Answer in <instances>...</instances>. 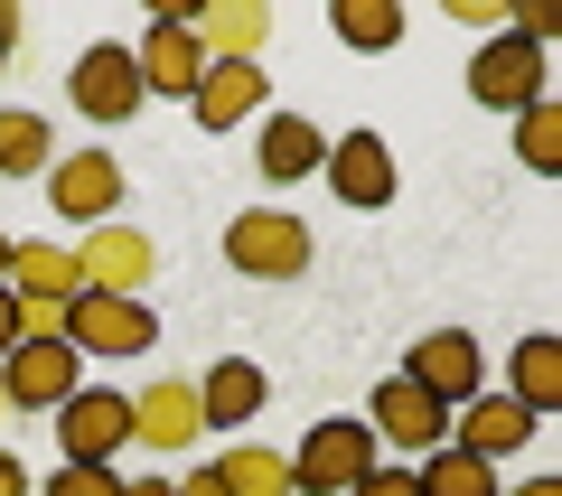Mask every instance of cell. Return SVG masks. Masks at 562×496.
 I'll return each mask as SVG.
<instances>
[{
	"label": "cell",
	"mask_w": 562,
	"mask_h": 496,
	"mask_svg": "<svg viewBox=\"0 0 562 496\" xmlns=\"http://www.w3.org/2000/svg\"><path fill=\"white\" fill-rule=\"evenodd\" d=\"M225 262L244 281H301L310 272V225L281 216V206H254V216L225 225Z\"/></svg>",
	"instance_id": "1"
},
{
	"label": "cell",
	"mask_w": 562,
	"mask_h": 496,
	"mask_svg": "<svg viewBox=\"0 0 562 496\" xmlns=\"http://www.w3.org/2000/svg\"><path fill=\"white\" fill-rule=\"evenodd\" d=\"M122 440H132V394H113V384H76V394L57 403V450L76 459V469H113Z\"/></svg>",
	"instance_id": "2"
},
{
	"label": "cell",
	"mask_w": 562,
	"mask_h": 496,
	"mask_svg": "<svg viewBox=\"0 0 562 496\" xmlns=\"http://www.w3.org/2000/svg\"><path fill=\"white\" fill-rule=\"evenodd\" d=\"M366 469H375V431H366V421H347V413L319 421V431L291 450V487H301V496H347Z\"/></svg>",
	"instance_id": "3"
},
{
	"label": "cell",
	"mask_w": 562,
	"mask_h": 496,
	"mask_svg": "<svg viewBox=\"0 0 562 496\" xmlns=\"http://www.w3.org/2000/svg\"><path fill=\"white\" fill-rule=\"evenodd\" d=\"M76 384H85V357L66 338H20L10 357H0V394H10V413H57Z\"/></svg>",
	"instance_id": "4"
},
{
	"label": "cell",
	"mask_w": 562,
	"mask_h": 496,
	"mask_svg": "<svg viewBox=\"0 0 562 496\" xmlns=\"http://www.w3.org/2000/svg\"><path fill=\"white\" fill-rule=\"evenodd\" d=\"M150 272H160V253H150L140 225H85V244H76V281H85V291L140 300V291H150Z\"/></svg>",
	"instance_id": "5"
},
{
	"label": "cell",
	"mask_w": 562,
	"mask_h": 496,
	"mask_svg": "<svg viewBox=\"0 0 562 496\" xmlns=\"http://www.w3.org/2000/svg\"><path fill=\"white\" fill-rule=\"evenodd\" d=\"M47 206H57L66 225H113V206H122L113 150H57L47 159Z\"/></svg>",
	"instance_id": "6"
},
{
	"label": "cell",
	"mask_w": 562,
	"mask_h": 496,
	"mask_svg": "<svg viewBox=\"0 0 562 496\" xmlns=\"http://www.w3.org/2000/svg\"><path fill=\"white\" fill-rule=\"evenodd\" d=\"M150 338H160V318L140 309V300L76 291V309H66V347H76V357H140Z\"/></svg>",
	"instance_id": "7"
},
{
	"label": "cell",
	"mask_w": 562,
	"mask_h": 496,
	"mask_svg": "<svg viewBox=\"0 0 562 496\" xmlns=\"http://www.w3.org/2000/svg\"><path fill=\"white\" fill-rule=\"evenodd\" d=\"M403 375L441 403V413H460L469 394H487V365H479V338H469V328H431V338L413 347V365H403Z\"/></svg>",
	"instance_id": "8"
},
{
	"label": "cell",
	"mask_w": 562,
	"mask_h": 496,
	"mask_svg": "<svg viewBox=\"0 0 562 496\" xmlns=\"http://www.w3.org/2000/svg\"><path fill=\"white\" fill-rule=\"evenodd\" d=\"M140 103H150V94H140L132 47L103 38V47H85V57H76V113H85V122H103V132H113V122H132Z\"/></svg>",
	"instance_id": "9"
},
{
	"label": "cell",
	"mask_w": 562,
	"mask_h": 496,
	"mask_svg": "<svg viewBox=\"0 0 562 496\" xmlns=\"http://www.w3.org/2000/svg\"><path fill=\"white\" fill-rule=\"evenodd\" d=\"M469 94H479L487 113H525V103H543V47L487 38L479 57H469Z\"/></svg>",
	"instance_id": "10"
},
{
	"label": "cell",
	"mask_w": 562,
	"mask_h": 496,
	"mask_svg": "<svg viewBox=\"0 0 562 496\" xmlns=\"http://www.w3.org/2000/svg\"><path fill=\"white\" fill-rule=\"evenodd\" d=\"M366 431H375V450H441V440H450V413L422 394L413 375H394V384H375Z\"/></svg>",
	"instance_id": "11"
},
{
	"label": "cell",
	"mask_w": 562,
	"mask_h": 496,
	"mask_svg": "<svg viewBox=\"0 0 562 496\" xmlns=\"http://www.w3.org/2000/svg\"><path fill=\"white\" fill-rule=\"evenodd\" d=\"M132 66H140V94H198V76H206V47H198V29L188 20H150L140 29V47H132Z\"/></svg>",
	"instance_id": "12"
},
{
	"label": "cell",
	"mask_w": 562,
	"mask_h": 496,
	"mask_svg": "<svg viewBox=\"0 0 562 496\" xmlns=\"http://www.w3.org/2000/svg\"><path fill=\"white\" fill-rule=\"evenodd\" d=\"M319 179L338 188V206H394V150L375 132H338L319 159Z\"/></svg>",
	"instance_id": "13"
},
{
	"label": "cell",
	"mask_w": 562,
	"mask_h": 496,
	"mask_svg": "<svg viewBox=\"0 0 562 496\" xmlns=\"http://www.w3.org/2000/svg\"><path fill=\"white\" fill-rule=\"evenodd\" d=\"M198 431H206V421H198V384H188V375H150L132 394V440H140V450H188Z\"/></svg>",
	"instance_id": "14"
},
{
	"label": "cell",
	"mask_w": 562,
	"mask_h": 496,
	"mask_svg": "<svg viewBox=\"0 0 562 496\" xmlns=\"http://www.w3.org/2000/svg\"><path fill=\"white\" fill-rule=\"evenodd\" d=\"M525 440H535V413H525V403H506V394H469L460 413H450V450L487 459V469H497L506 450H525Z\"/></svg>",
	"instance_id": "15"
},
{
	"label": "cell",
	"mask_w": 562,
	"mask_h": 496,
	"mask_svg": "<svg viewBox=\"0 0 562 496\" xmlns=\"http://www.w3.org/2000/svg\"><path fill=\"white\" fill-rule=\"evenodd\" d=\"M198 132H235V122H254L262 113V66H244V57H206V76H198Z\"/></svg>",
	"instance_id": "16"
},
{
	"label": "cell",
	"mask_w": 562,
	"mask_h": 496,
	"mask_svg": "<svg viewBox=\"0 0 562 496\" xmlns=\"http://www.w3.org/2000/svg\"><path fill=\"white\" fill-rule=\"evenodd\" d=\"M188 29H198L206 57H244V66H262V47H272V10H262V0H216V10H188Z\"/></svg>",
	"instance_id": "17"
},
{
	"label": "cell",
	"mask_w": 562,
	"mask_h": 496,
	"mask_svg": "<svg viewBox=\"0 0 562 496\" xmlns=\"http://www.w3.org/2000/svg\"><path fill=\"white\" fill-rule=\"evenodd\" d=\"M254 413H262V365H244V357L206 365V384H198V421L206 431H244Z\"/></svg>",
	"instance_id": "18"
},
{
	"label": "cell",
	"mask_w": 562,
	"mask_h": 496,
	"mask_svg": "<svg viewBox=\"0 0 562 496\" xmlns=\"http://www.w3.org/2000/svg\"><path fill=\"white\" fill-rule=\"evenodd\" d=\"M262 179H319V159H328V132L301 113H262Z\"/></svg>",
	"instance_id": "19"
},
{
	"label": "cell",
	"mask_w": 562,
	"mask_h": 496,
	"mask_svg": "<svg viewBox=\"0 0 562 496\" xmlns=\"http://www.w3.org/2000/svg\"><path fill=\"white\" fill-rule=\"evenodd\" d=\"M506 375H516V384H506V403H525L535 421H543V413H562V338H525Z\"/></svg>",
	"instance_id": "20"
},
{
	"label": "cell",
	"mask_w": 562,
	"mask_h": 496,
	"mask_svg": "<svg viewBox=\"0 0 562 496\" xmlns=\"http://www.w3.org/2000/svg\"><path fill=\"white\" fill-rule=\"evenodd\" d=\"M47 159H57L47 113H29V103H0V179H38Z\"/></svg>",
	"instance_id": "21"
},
{
	"label": "cell",
	"mask_w": 562,
	"mask_h": 496,
	"mask_svg": "<svg viewBox=\"0 0 562 496\" xmlns=\"http://www.w3.org/2000/svg\"><path fill=\"white\" fill-rule=\"evenodd\" d=\"M216 477H225V496H301V487H291V459L262 450V440H244V450H216Z\"/></svg>",
	"instance_id": "22"
},
{
	"label": "cell",
	"mask_w": 562,
	"mask_h": 496,
	"mask_svg": "<svg viewBox=\"0 0 562 496\" xmlns=\"http://www.w3.org/2000/svg\"><path fill=\"white\" fill-rule=\"evenodd\" d=\"M328 29H338V47H357V57H384V47L403 38V10L394 0H328Z\"/></svg>",
	"instance_id": "23"
},
{
	"label": "cell",
	"mask_w": 562,
	"mask_h": 496,
	"mask_svg": "<svg viewBox=\"0 0 562 496\" xmlns=\"http://www.w3.org/2000/svg\"><path fill=\"white\" fill-rule=\"evenodd\" d=\"M413 487L422 496H497V469L487 459H469V450H422V469H413Z\"/></svg>",
	"instance_id": "24"
},
{
	"label": "cell",
	"mask_w": 562,
	"mask_h": 496,
	"mask_svg": "<svg viewBox=\"0 0 562 496\" xmlns=\"http://www.w3.org/2000/svg\"><path fill=\"white\" fill-rule=\"evenodd\" d=\"M516 159H525V169H543V179L562 169V103H553V94L516 113Z\"/></svg>",
	"instance_id": "25"
},
{
	"label": "cell",
	"mask_w": 562,
	"mask_h": 496,
	"mask_svg": "<svg viewBox=\"0 0 562 496\" xmlns=\"http://www.w3.org/2000/svg\"><path fill=\"white\" fill-rule=\"evenodd\" d=\"M347 496H422V487H413V459H375V469H366Z\"/></svg>",
	"instance_id": "26"
},
{
	"label": "cell",
	"mask_w": 562,
	"mask_h": 496,
	"mask_svg": "<svg viewBox=\"0 0 562 496\" xmlns=\"http://www.w3.org/2000/svg\"><path fill=\"white\" fill-rule=\"evenodd\" d=\"M47 496H122V477H113V469H76V459H66V469L47 477Z\"/></svg>",
	"instance_id": "27"
},
{
	"label": "cell",
	"mask_w": 562,
	"mask_h": 496,
	"mask_svg": "<svg viewBox=\"0 0 562 496\" xmlns=\"http://www.w3.org/2000/svg\"><path fill=\"white\" fill-rule=\"evenodd\" d=\"M469 29H487V38H506V0H450Z\"/></svg>",
	"instance_id": "28"
},
{
	"label": "cell",
	"mask_w": 562,
	"mask_h": 496,
	"mask_svg": "<svg viewBox=\"0 0 562 496\" xmlns=\"http://www.w3.org/2000/svg\"><path fill=\"white\" fill-rule=\"evenodd\" d=\"M179 496H225V477H216V469H188V477H179Z\"/></svg>",
	"instance_id": "29"
},
{
	"label": "cell",
	"mask_w": 562,
	"mask_h": 496,
	"mask_svg": "<svg viewBox=\"0 0 562 496\" xmlns=\"http://www.w3.org/2000/svg\"><path fill=\"white\" fill-rule=\"evenodd\" d=\"M122 496H179V477H122Z\"/></svg>",
	"instance_id": "30"
},
{
	"label": "cell",
	"mask_w": 562,
	"mask_h": 496,
	"mask_svg": "<svg viewBox=\"0 0 562 496\" xmlns=\"http://www.w3.org/2000/svg\"><path fill=\"white\" fill-rule=\"evenodd\" d=\"M0 496H29V469H20L10 450H0Z\"/></svg>",
	"instance_id": "31"
},
{
	"label": "cell",
	"mask_w": 562,
	"mask_h": 496,
	"mask_svg": "<svg viewBox=\"0 0 562 496\" xmlns=\"http://www.w3.org/2000/svg\"><path fill=\"white\" fill-rule=\"evenodd\" d=\"M20 347V309H10V291H0V357Z\"/></svg>",
	"instance_id": "32"
},
{
	"label": "cell",
	"mask_w": 562,
	"mask_h": 496,
	"mask_svg": "<svg viewBox=\"0 0 562 496\" xmlns=\"http://www.w3.org/2000/svg\"><path fill=\"white\" fill-rule=\"evenodd\" d=\"M10 38H20V0H0V57H10Z\"/></svg>",
	"instance_id": "33"
},
{
	"label": "cell",
	"mask_w": 562,
	"mask_h": 496,
	"mask_svg": "<svg viewBox=\"0 0 562 496\" xmlns=\"http://www.w3.org/2000/svg\"><path fill=\"white\" fill-rule=\"evenodd\" d=\"M516 496H562V477H525V487Z\"/></svg>",
	"instance_id": "34"
},
{
	"label": "cell",
	"mask_w": 562,
	"mask_h": 496,
	"mask_svg": "<svg viewBox=\"0 0 562 496\" xmlns=\"http://www.w3.org/2000/svg\"><path fill=\"white\" fill-rule=\"evenodd\" d=\"M0 272H10V235H0Z\"/></svg>",
	"instance_id": "35"
},
{
	"label": "cell",
	"mask_w": 562,
	"mask_h": 496,
	"mask_svg": "<svg viewBox=\"0 0 562 496\" xmlns=\"http://www.w3.org/2000/svg\"><path fill=\"white\" fill-rule=\"evenodd\" d=\"M0 421H10V394H0Z\"/></svg>",
	"instance_id": "36"
}]
</instances>
